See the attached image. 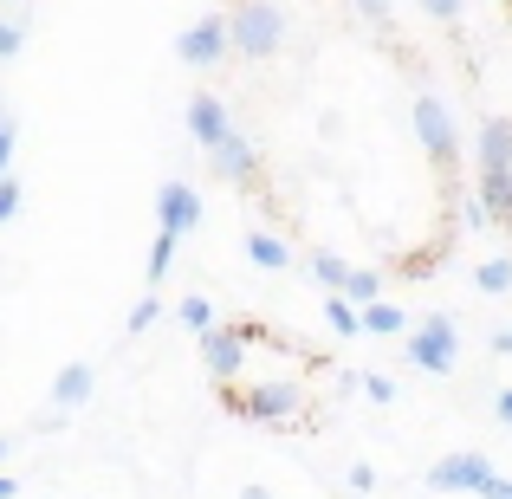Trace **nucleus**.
<instances>
[{
  "label": "nucleus",
  "instance_id": "obj_1",
  "mask_svg": "<svg viewBox=\"0 0 512 499\" xmlns=\"http://www.w3.org/2000/svg\"><path fill=\"white\" fill-rule=\"evenodd\" d=\"M227 46L247 65L273 59V52L286 46V7H279V0H240V7L227 13Z\"/></svg>",
  "mask_w": 512,
  "mask_h": 499
},
{
  "label": "nucleus",
  "instance_id": "obj_2",
  "mask_svg": "<svg viewBox=\"0 0 512 499\" xmlns=\"http://www.w3.org/2000/svg\"><path fill=\"white\" fill-rule=\"evenodd\" d=\"M227 409H234L240 422L286 428V422H299V415H305V389L292 383V376H266V383H253V389H234Z\"/></svg>",
  "mask_w": 512,
  "mask_h": 499
},
{
  "label": "nucleus",
  "instance_id": "obj_3",
  "mask_svg": "<svg viewBox=\"0 0 512 499\" xmlns=\"http://www.w3.org/2000/svg\"><path fill=\"white\" fill-rule=\"evenodd\" d=\"M415 137H422L428 163H435L441 175L461 163V124H454L448 98H435V91H422V98H415Z\"/></svg>",
  "mask_w": 512,
  "mask_h": 499
},
{
  "label": "nucleus",
  "instance_id": "obj_4",
  "mask_svg": "<svg viewBox=\"0 0 512 499\" xmlns=\"http://www.w3.org/2000/svg\"><path fill=\"white\" fill-rule=\"evenodd\" d=\"M454 357H461V325H454L448 312H428L422 325L409 331V363L428 370V376H448Z\"/></svg>",
  "mask_w": 512,
  "mask_h": 499
},
{
  "label": "nucleus",
  "instance_id": "obj_5",
  "mask_svg": "<svg viewBox=\"0 0 512 499\" xmlns=\"http://www.w3.org/2000/svg\"><path fill=\"white\" fill-rule=\"evenodd\" d=\"M227 13H201V20H188L182 33H175V59L188 65V72H214V65L227 59Z\"/></svg>",
  "mask_w": 512,
  "mask_h": 499
},
{
  "label": "nucleus",
  "instance_id": "obj_6",
  "mask_svg": "<svg viewBox=\"0 0 512 499\" xmlns=\"http://www.w3.org/2000/svg\"><path fill=\"white\" fill-rule=\"evenodd\" d=\"M201 363L214 383H234L247 370V325H208L201 331Z\"/></svg>",
  "mask_w": 512,
  "mask_h": 499
},
{
  "label": "nucleus",
  "instance_id": "obj_7",
  "mask_svg": "<svg viewBox=\"0 0 512 499\" xmlns=\"http://www.w3.org/2000/svg\"><path fill=\"white\" fill-rule=\"evenodd\" d=\"M156 227H163V234H195L201 227V188L182 182V175H169V182L156 188Z\"/></svg>",
  "mask_w": 512,
  "mask_h": 499
},
{
  "label": "nucleus",
  "instance_id": "obj_8",
  "mask_svg": "<svg viewBox=\"0 0 512 499\" xmlns=\"http://www.w3.org/2000/svg\"><path fill=\"white\" fill-rule=\"evenodd\" d=\"M201 156H208V169L221 175V182H234V188H253V182H260V150H253L240 130H227V137L208 143Z\"/></svg>",
  "mask_w": 512,
  "mask_h": 499
},
{
  "label": "nucleus",
  "instance_id": "obj_9",
  "mask_svg": "<svg viewBox=\"0 0 512 499\" xmlns=\"http://www.w3.org/2000/svg\"><path fill=\"white\" fill-rule=\"evenodd\" d=\"M487 474H493L487 454L461 448V454H441V461L428 467V487H435V493H480V480H487Z\"/></svg>",
  "mask_w": 512,
  "mask_h": 499
},
{
  "label": "nucleus",
  "instance_id": "obj_10",
  "mask_svg": "<svg viewBox=\"0 0 512 499\" xmlns=\"http://www.w3.org/2000/svg\"><path fill=\"white\" fill-rule=\"evenodd\" d=\"M227 130H234V111H227L214 91H195V98H188V137L208 150V143H221V137H227Z\"/></svg>",
  "mask_w": 512,
  "mask_h": 499
},
{
  "label": "nucleus",
  "instance_id": "obj_11",
  "mask_svg": "<svg viewBox=\"0 0 512 499\" xmlns=\"http://www.w3.org/2000/svg\"><path fill=\"white\" fill-rule=\"evenodd\" d=\"M98 396V370H91V363H65L59 376H52V409H85V402Z\"/></svg>",
  "mask_w": 512,
  "mask_h": 499
},
{
  "label": "nucleus",
  "instance_id": "obj_12",
  "mask_svg": "<svg viewBox=\"0 0 512 499\" xmlns=\"http://www.w3.org/2000/svg\"><path fill=\"white\" fill-rule=\"evenodd\" d=\"M474 169H512V117H487V124H480Z\"/></svg>",
  "mask_w": 512,
  "mask_h": 499
},
{
  "label": "nucleus",
  "instance_id": "obj_13",
  "mask_svg": "<svg viewBox=\"0 0 512 499\" xmlns=\"http://www.w3.org/2000/svg\"><path fill=\"white\" fill-rule=\"evenodd\" d=\"M474 195H480V208H487L493 227H512V169H480Z\"/></svg>",
  "mask_w": 512,
  "mask_h": 499
},
{
  "label": "nucleus",
  "instance_id": "obj_14",
  "mask_svg": "<svg viewBox=\"0 0 512 499\" xmlns=\"http://www.w3.org/2000/svg\"><path fill=\"white\" fill-rule=\"evenodd\" d=\"M247 260L260 266V273H286V266H292V247L279 234H266V227H253V234H247Z\"/></svg>",
  "mask_w": 512,
  "mask_h": 499
},
{
  "label": "nucleus",
  "instance_id": "obj_15",
  "mask_svg": "<svg viewBox=\"0 0 512 499\" xmlns=\"http://www.w3.org/2000/svg\"><path fill=\"white\" fill-rule=\"evenodd\" d=\"M363 331H370V337H402V331H409V312L389 305V299H370V305H363Z\"/></svg>",
  "mask_w": 512,
  "mask_h": 499
},
{
  "label": "nucleus",
  "instance_id": "obj_16",
  "mask_svg": "<svg viewBox=\"0 0 512 499\" xmlns=\"http://www.w3.org/2000/svg\"><path fill=\"white\" fill-rule=\"evenodd\" d=\"M175 247H182V234H163V227H156V240H150V286H163V279L175 273Z\"/></svg>",
  "mask_w": 512,
  "mask_h": 499
},
{
  "label": "nucleus",
  "instance_id": "obj_17",
  "mask_svg": "<svg viewBox=\"0 0 512 499\" xmlns=\"http://www.w3.org/2000/svg\"><path fill=\"white\" fill-rule=\"evenodd\" d=\"M338 292H344V299H350V305H357V312H363V305H370V299H383V273H363V266H350Z\"/></svg>",
  "mask_w": 512,
  "mask_h": 499
},
{
  "label": "nucleus",
  "instance_id": "obj_18",
  "mask_svg": "<svg viewBox=\"0 0 512 499\" xmlns=\"http://www.w3.org/2000/svg\"><path fill=\"white\" fill-rule=\"evenodd\" d=\"M325 325L338 331V337H357V331H363V312L344 299V292H331V299H325Z\"/></svg>",
  "mask_w": 512,
  "mask_h": 499
},
{
  "label": "nucleus",
  "instance_id": "obj_19",
  "mask_svg": "<svg viewBox=\"0 0 512 499\" xmlns=\"http://www.w3.org/2000/svg\"><path fill=\"white\" fill-rule=\"evenodd\" d=\"M474 286L480 292H512V260H480L474 266Z\"/></svg>",
  "mask_w": 512,
  "mask_h": 499
},
{
  "label": "nucleus",
  "instance_id": "obj_20",
  "mask_svg": "<svg viewBox=\"0 0 512 499\" xmlns=\"http://www.w3.org/2000/svg\"><path fill=\"white\" fill-rule=\"evenodd\" d=\"M305 266H312V279H318V286H331V292H338V286H344V273H350V266L338 260V253H325V247H318Z\"/></svg>",
  "mask_w": 512,
  "mask_h": 499
},
{
  "label": "nucleus",
  "instance_id": "obj_21",
  "mask_svg": "<svg viewBox=\"0 0 512 499\" xmlns=\"http://www.w3.org/2000/svg\"><path fill=\"white\" fill-rule=\"evenodd\" d=\"M175 318H182V325H188V331H195V337H201V331H208V325H214V305H208V299H201V292H188V299H182V305H175Z\"/></svg>",
  "mask_w": 512,
  "mask_h": 499
},
{
  "label": "nucleus",
  "instance_id": "obj_22",
  "mask_svg": "<svg viewBox=\"0 0 512 499\" xmlns=\"http://www.w3.org/2000/svg\"><path fill=\"white\" fill-rule=\"evenodd\" d=\"M357 389L376 402V409H389V402H396V383H389V376H376V370H357Z\"/></svg>",
  "mask_w": 512,
  "mask_h": 499
},
{
  "label": "nucleus",
  "instance_id": "obj_23",
  "mask_svg": "<svg viewBox=\"0 0 512 499\" xmlns=\"http://www.w3.org/2000/svg\"><path fill=\"white\" fill-rule=\"evenodd\" d=\"M415 7L428 13L435 26H461V13H467V0H415Z\"/></svg>",
  "mask_w": 512,
  "mask_h": 499
},
{
  "label": "nucleus",
  "instance_id": "obj_24",
  "mask_svg": "<svg viewBox=\"0 0 512 499\" xmlns=\"http://www.w3.org/2000/svg\"><path fill=\"white\" fill-rule=\"evenodd\" d=\"M13 150H20V124L0 111V175H13Z\"/></svg>",
  "mask_w": 512,
  "mask_h": 499
},
{
  "label": "nucleus",
  "instance_id": "obj_25",
  "mask_svg": "<svg viewBox=\"0 0 512 499\" xmlns=\"http://www.w3.org/2000/svg\"><path fill=\"white\" fill-rule=\"evenodd\" d=\"M156 318H163V299L150 292V299H137V305H130V325H124V331H150Z\"/></svg>",
  "mask_w": 512,
  "mask_h": 499
},
{
  "label": "nucleus",
  "instance_id": "obj_26",
  "mask_svg": "<svg viewBox=\"0 0 512 499\" xmlns=\"http://www.w3.org/2000/svg\"><path fill=\"white\" fill-rule=\"evenodd\" d=\"M26 46V20H0V59H20Z\"/></svg>",
  "mask_w": 512,
  "mask_h": 499
},
{
  "label": "nucleus",
  "instance_id": "obj_27",
  "mask_svg": "<svg viewBox=\"0 0 512 499\" xmlns=\"http://www.w3.org/2000/svg\"><path fill=\"white\" fill-rule=\"evenodd\" d=\"M357 13L376 26V33H389V26H396V7H389V0H357Z\"/></svg>",
  "mask_w": 512,
  "mask_h": 499
},
{
  "label": "nucleus",
  "instance_id": "obj_28",
  "mask_svg": "<svg viewBox=\"0 0 512 499\" xmlns=\"http://www.w3.org/2000/svg\"><path fill=\"white\" fill-rule=\"evenodd\" d=\"M7 221H20V182L0 175V227H7Z\"/></svg>",
  "mask_w": 512,
  "mask_h": 499
},
{
  "label": "nucleus",
  "instance_id": "obj_29",
  "mask_svg": "<svg viewBox=\"0 0 512 499\" xmlns=\"http://www.w3.org/2000/svg\"><path fill=\"white\" fill-rule=\"evenodd\" d=\"M344 487L357 493V499H370V493H376V467H370V461H357V467L344 474Z\"/></svg>",
  "mask_w": 512,
  "mask_h": 499
},
{
  "label": "nucleus",
  "instance_id": "obj_30",
  "mask_svg": "<svg viewBox=\"0 0 512 499\" xmlns=\"http://www.w3.org/2000/svg\"><path fill=\"white\" fill-rule=\"evenodd\" d=\"M480 499H512V480L500 474V467H493V474L480 480Z\"/></svg>",
  "mask_w": 512,
  "mask_h": 499
},
{
  "label": "nucleus",
  "instance_id": "obj_31",
  "mask_svg": "<svg viewBox=\"0 0 512 499\" xmlns=\"http://www.w3.org/2000/svg\"><path fill=\"white\" fill-rule=\"evenodd\" d=\"M461 214H467V227H493V221H487V208H480V195H467V201H461Z\"/></svg>",
  "mask_w": 512,
  "mask_h": 499
},
{
  "label": "nucleus",
  "instance_id": "obj_32",
  "mask_svg": "<svg viewBox=\"0 0 512 499\" xmlns=\"http://www.w3.org/2000/svg\"><path fill=\"white\" fill-rule=\"evenodd\" d=\"M493 415H500V422L512 428V389H500V402H493Z\"/></svg>",
  "mask_w": 512,
  "mask_h": 499
},
{
  "label": "nucleus",
  "instance_id": "obj_33",
  "mask_svg": "<svg viewBox=\"0 0 512 499\" xmlns=\"http://www.w3.org/2000/svg\"><path fill=\"white\" fill-rule=\"evenodd\" d=\"M493 357H512V331H493Z\"/></svg>",
  "mask_w": 512,
  "mask_h": 499
},
{
  "label": "nucleus",
  "instance_id": "obj_34",
  "mask_svg": "<svg viewBox=\"0 0 512 499\" xmlns=\"http://www.w3.org/2000/svg\"><path fill=\"white\" fill-rule=\"evenodd\" d=\"M0 499H20V480H7V467H0Z\"/></svg>",
  "mask_w": 512,
  "mask_h": 499
},
{
  "label": "nucleus",
  "instance_id": "obj_35",
  "mask_svg": "<svg viewBox=\"0 0 512 499\" xmlns=\"http://www.w3.org/2000/svg\"><path fill=\"white\" fill-rule=\"evenodd\" d=\"M240 499H273V493H266V487H240Z\"/></svg>",
  "mask_w": 512,
  "mask_h": 499
},
{
  "label": "nucleus",
  "instance_id": "obj_36",
  "mask_svg": "<svg viewBox=\"0 0 512 499\" xmlns=\"http://www.w3.org/2000/svg\"><path fill=\"white\" fill-rule=\"evenodd\" d=\"M7 454H13V435H0V467H7Z\"/></svg>",
  "mask_w": 512,
  "mask_h": 499
},
{
  "label": "nucleus",
  "instance_id": "obj_37",
  "mask_svg": "<svg viewBox=\"0 0 512 499\" xmlns=\"http://www.w3.org/2000/svg\"><path fill=\"white\" fill-rule=\"evenodd\" d=\"M506 13H512V0H506Z\"/></svg>",
  "mask_w": 512,
  "mask_h": 499
}]
</instances>
